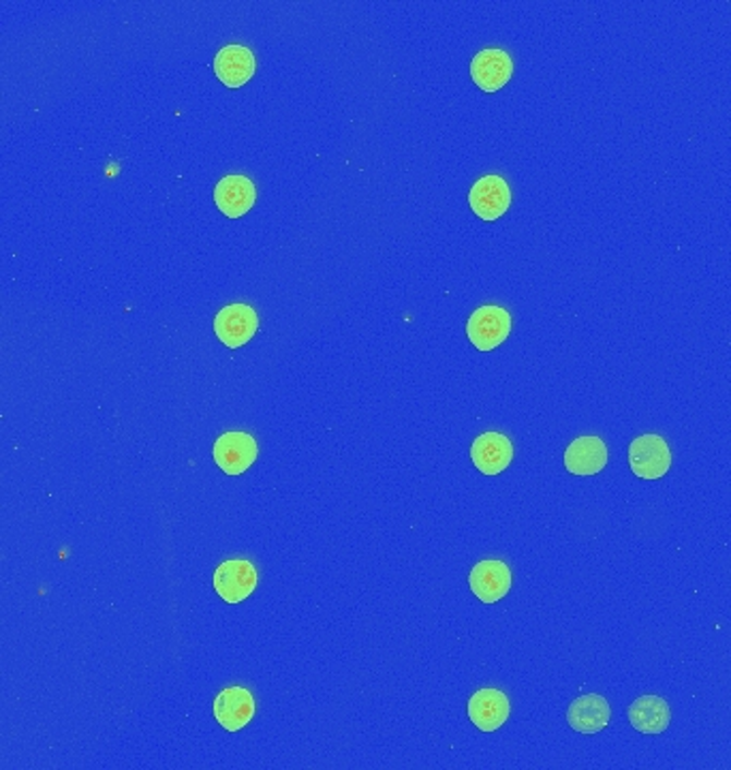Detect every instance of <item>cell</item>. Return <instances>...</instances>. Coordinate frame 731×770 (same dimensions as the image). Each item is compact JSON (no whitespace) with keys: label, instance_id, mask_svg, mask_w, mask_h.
Segmentation results:
<instances>
[{"label":"cell","instance_id":"1","mask_svg":"<svg viewBox=\"0 0 731 770\" xmlns=\"http://www.w3.org/2000/svg\"><path fill=\"white\" fill-rule=\"evenodd\" d=\"M466 334L468 341L475 345V350L492 352L499 345H503L507 337L511 334V315L503 306H495V304L479 306L468 317Z\"/></svg>","mask_w":731,"mask_h":770},{"label":"cell","instance_id":"2","mask_svg":"<svg viewBox=\"0 0 731 770\" xmlns=\"http://www.w3.org/2000/svg\"><path fill=\"white\" fill-rule=\"evenodd\" d=\"M631 472L642 479H659L672 467V452L663 437L642 435L629 448Z\"/></svg>","mask_w":731,"mask_h":770},{"label":"cell","instance_id":"3","mask_svg":"<svg viewBox=\"0 0 731 770\" xmlns=\"http://www.w3.org/2000/svg\"><path fill=\"white\" fill-rule=\"evenodd\" d=\"M259 330V317L248 304H229L215 317V332L229 350L246 345Z\"/></svg>","mask_w":731,"mask_h":770},{"label":"cell","instance_id":"4","mask_svg":"<svg viewBox=\"0 0 731 770\" xmlns=\"http://www.w3.org/2000/svg\"><path fill=\"white\" fill-rule=\"evenodd\" d=\"M259 448L248 432H226L215 441L212 459L227 475H242L257 461Z\"/></svg>","mask_w":731,"mask_h":770},{"label":"cell","instance_id":"5","mask_svg":"<svg viewBox=\"0 0 731 770\" xmlns=\"http://www.w3.org/2000/svg\"><path fill=\"white\" fill-rule=\"evenodd\" d=\"M257 570L246 559H229L215 572V589L227 603H240L257 589Z\"/></svg>","mask_w":731,"mask_h":770},{"label":"cell","instance_id":"6","mask_svg":"<svg viewBox=\"0 0 731 770\" xmlns=\"http://www.w3.org/2000/svg\"><path fill=\"white\" fill-rule=\"evenodd\" d=\"M468 206L484 221H497L511 206V188L501 176H484L468 191Z\"/></svg>","mask_w":731,"mask_h":770},{"label":"cell","instance_id":"7","mask_svg":"<svg viewBox=\"0 0 731 770\" xmlns=\"http://www.w3.org/2000/svg\"><path fill=\"white\" fill-rule=\"evenodd\" d=\"M468 585L484 603H497L511 591V570L499 559L479 561L468 574Z\"/></svg>","mask_w":731,"mask_h":770},{"label":"cell","instance_id":"8","mask_svg":"<svg viewBox=\"0 0 731 770\" xmlns=\"http://www.w3.org/2000/svg\"><path fill=\"white\" fill-rule=\"evenodd\" d=\"M513 75V60L505 50H482L471 60V77L484 93H497Z\"/></svg>","mask_w":731,"mask_h":770},{"label":"cell","instance_id":"9","mask_svg":"<svg viewBox=\"0 0 731 770\" xmlns=\"http://www.w3.org/2000/svg\"><path fill=\"white\" fill-rule=\"evenodd\" d=\"M471 461L484 475H499L513 461V445L501 432H484L471 445Z\"/></svg>","mask_w":731,"mask_h":770},{"label":"cell","instance_id":"10","mask_svg":"<svg viewBox=\"0 0 731 770\" xmlns=\"http://www.w3.org/2000/svg\"><path fill=\"white\" fill-rule=\"evenodd\" d=\"M608 465V445L601 437H577L564 450V467L573 475H597Z\"/></svg>","mask_w":731,"mask_h":770},{"label":"cell","instance_id":"11","mask_svg":"<svg viewBox=\"0 0 731 770\" xmlns=\"http://www.w3.org/2000/svg\"><path fill=\"white\" fill-rule=\"evenodd\" d=\"M212 711L227 732H237L253 721L255 698L244 687H227L217 696Z\"/></svg>","mask_w":731,"mask_h":770},{"label":"cell","instance_id":"12","mask_svg":"<svg viewBox=\"0 0 731 770\" xmlns=\"http://www.w3.org/2000/svg\"><path fill=\"white\" fill-rule=\"evenodd\" d=\"M509 714H511L509 698L499 689H479L468 700V719L482 732H495L503 728Z\"/></svg>","mask_w":731,"mask_h":770},{"label":"cell","instance_id":"13","mask_svg":"<svg viewBox=\"0 0 731 770\" xmlns=\"http://www.w3.org/2000/svg\"><path fill=\"white\" fill-rule=\"evenodd\" d=\"M255 184L246 176H226L215 188V204L229 219L244 217L255 206Z\"/></svg>","mask_w":731,"mask_h":770},{"label":"cell","instance_id":"14","mask_svg":"<svg viewBox=\"0 0 731 770\" xmlns=\"http://www.w3.org/2000/svg\"><path fill=\"white\" fill-rule=\"evenodd\" d=\"M610 717H612L610 705L599 694L580 696L577 700L571 702V707L566 711L569 725L575 732H580V734H597V732H601L604 728H608Z\"/></svg>","mask_w":731,"mask_h":770},{"label":"cell","instance_id":"15","mask_svg":"<svg viewBox=\"0 0 731 770\" xmlns=\"http://www.w3.org/2000/svg\"><path fill=\"white\" fill-rule=\"evenodd\" d=\"M255 54L246 46H226L215 59L217 77L229 88L244 86L255 75Z\"/></svg>","mask_w":731,"mask_h":770},{"label":"cell","instance_id":"16","mask_svg":"<svg viewBox=\"0 0 731 770\" xmlns=\"http://www.w3.org/2000/svg\"><path fill=\"white\" fill-rule=\"evenodd\" d=\"M670 717V705L659 696H642L629 707V721L642 734L666 732Z\"/></svg>","mask_w":731,"mask_h":770}]
</instances>
